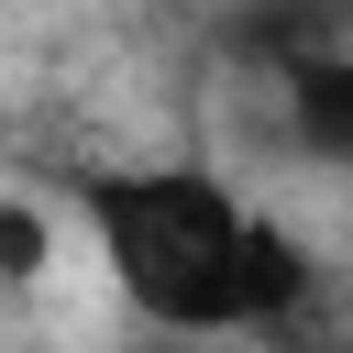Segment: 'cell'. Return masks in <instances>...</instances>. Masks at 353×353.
<instances>
[{"mask_svg":"<svg viewBox=\"0 0 353 353\" xmlns=\"http://www.w3.org/2000/svg\"><path fill=\"white\" fill-rule=\"evenodd\" d=\"M298 353H353V342H298Z\"/></svg>","mask_w":353,"mask_h":353,"instance_id":"cell-6","label":"cell"},{"mask_svg":"<svg viewBox=\"0 0 353 353\" xmlns=\"http://www.w3.org/2000/svg\"><path fill=\"white\" fill-rule=\"evenodd\" d=\"M77 221H88V254L143 331H165V342L254 331L243 276H254V221L265 210H243L210 165H88Z\"/></svg>","mask_w":353,"mask_h":353,"instance_id":"cell-1","label":"cell"},{"mask_svg":"<svg viewBox=\"0 0 353 353\" xmlns=\"http://www.w3.org/2000/svg\"><path fill=\"white\" fill-rule=\"evenodd\" d=\"M132 353H199V342H165V331H143V342H132Z\"/></svg>","mask_w":353,"mask_h":353,"instance_id":"cell-5","label":"cell"},{"mask_svg":"<svg viewBox=\"0 0 353 353\" xmlns=\"http://www.w3.org/2000/svg\"><path fill=\"white\" fill-rule=\"evenodd\" d=\"M276 143L320 176H353V55H309L276 77Z\"/></svg>","mask_w":353,"mask_h":353,"instance_id":"cell-3","label":"cell"},{"mask_svg":"<svg viewBox=\"0 0 353 353\" xmlns=\"http://www.w3.org/2000/svg\"><path fill=\"white\" fill-rule=\"evenodd\" d=\"M55 265V232H44V210L33 199H0V287H33Z\"/></svg>","mask_w":353,"mask_h":353,"instance_id":"cell-4","label":"cell"},{"mask_svg":"<svg viewBox=\"0 0 353 353\" xmlns=\"http://www.w3.org/2000/svg\"><path fill=\"white\" fill-rule=\"evenodd\" d=\"M221 55L276 88L309 55H353V0H221Z\"/></svg>","mask_w":353,"mask_h":353,"instance_id":"cell-2","label":"cell"}]
</instances>
